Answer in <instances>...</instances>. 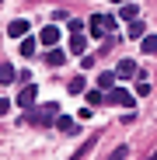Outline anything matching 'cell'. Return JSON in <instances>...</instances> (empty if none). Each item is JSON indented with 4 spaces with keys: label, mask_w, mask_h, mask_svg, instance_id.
<instances>
[{
    "label": "cell",
    "mask_w": 157,
    "mask_h": 160,
    "mask_svg": "<svg viewBox=\"0 0 157 160\" xmlns=\"http://www.w3.org/2000/svg\"><path fill=\"white\" fill-rule=\"evenodd\" d=\"M56 118H60V104H56V101L39 104V112H32V115H28V122H35V125H52Z\"/></svg>",
    "instance_id": "obj_1"
},
{
    "label": "cell",
    "mask_w": 157,
    "mask_h": 160,
    "mask_svg": "<svg viewBox=\"0 0 157 160\" xmlns=\"http://www.w3.org/2000/svg\"><path fill=\"white\" fill-rule=\"evenodd\" d=\"M87 28H91V38H101V35H108V32L115 28V18H108V14H94V18L87 21Z\"/></svg>",
    "instance_id": "obj_2"
},
{
    "label": "cell",
    "mask_w": 157,
    "mask_h": 160,
    "mask_svg": "<svg viewBox=\"0 0 157 160\" xmlns=\"http://www.w3.org/2000/svg\"><path fill=\"white\" fill-rule=\"evenodd\" d=\"M108 101L119 104V108H133V104H136V94H129V91H122V87H112V91H108Z\"/></svg>",
    "instance_id": "obj_3"
},
{
    "label": "cell",
    "mask_w": 157,
    "mask_h": 160,
    "mask_svg": "<svg viewBox=\"0 0 157 160\" xmlns=\"http://www.w3.org/2000/svg\"><path fill=\"white\" fill-rule=\"evenodd\" d=\"M35 98H39V87H35V84H24V87L18 91V104H21V108H32Z\"/></svg>",
    "instance_id": "obj_4"
},
{
    "label": "cell",
    "mask_w": 157,
    "mask_h": 160,
    "mask_svg": "<svg viewBox=\"0 0 157 160\" xmlns=\"http://www.w3.org/2000/svg\"><path fill=\"white\" fill-rule=\"evenodd\" d=\"M39 42L42 45H56L60 42V24H45V28L39 32Z\"/></svg>",
    "instance_id": "obj_5"
},
{
    "label": "cell",
    "mask_w": 157,
    "mask_h": 160,
    "mask_svg": "<svg viewBox=\"0 0 157 160\" xmlns=\"http://www.w3.org/2000/svg\"><path fill=\"white\" fill-rule=\"evenodd\" d=\"M119 80H129V77H140V66L133 63V59H119Z\"/></svg>",
    "instance_id": "obj_6"
},
{
    "label": "cell",
    "mask_w": 157,
    "mask_h": 160,
    "mask_svg": "<svg viewBox=\"0 0 157 160\" xmlns=\"http://www.w3.org/2000/svg\"><path fill=\"white\" fill-rule=\"evenodd\" d=\"M7 35H11V38H24V35H28V21H24V18L11 21V24H7Z\"/></svg>",
    "instance_id": "obj_7"
},
{
    "label": "cell",
    "mask_w": 157,
    "mask_h": 160,
    "mask_svg": "<svg viewBox=\"0 0 157 160\" xmlns=\"http://www.w3.org/2000/svg\"><path fill=\"white\" fill-rule=\"evenodd\" d=\"M35 49H39V38H32V35H24V38H21V56H24V59H32V56H35Z\"/></svg>",
    "instance_id": "obj_8"
},
{
    "label": "cell",
    "mask_w": 157,
    "mask_h": 160,
    "mask_svg": "<svg viewBox=\"0 0 157 160\" xmlns=\"http://www.w3.org/2000/svg\"><path fill=\"white\" fill-rule=\"evenodd\" d=\"M56 129H60V132H66V136H73V132H77V118L60 115V118H56Z\"/></svg>",
    "instance_id": "obj_9"
},
{
    "label": "cell",
    "mask_w": 157,
    "mask_h": 160,
    "mask_svg": "<svg viewBox=\"0 0 157 160\" xmlns=\"http://www.w3.org/2000/svg\"><path fill=\"white\" fill-rule=\"evenodd\" d=\"M115 80H119V73H98L94 84H98L101 91H112V87H115Z\"/></svg>",
    "instance_id": "obj_10"
},
{
    "label": "cell",
    "mask_w": 157,
    "mask_h": 160,
    "mask_svg": "<svg viewBox=\"0 0 157 160\" xmlns=\"http://www.w3.org/2000/svg\"><path fill=\"white\" fill-rule=\"evenodd\" d=\"M136 14H140L136 4H122V7H119V18H122V21H136Z\"/></svg>",
    "instance_id": "obj_11"
},
{
    "label": "cell",
    "mask_w": 157,
    "mask_h": 160,
    "mask_svg": "<svg viewBox=\"0 0 157 160\" xmlns=\"http://www.w3.org/2000/svg\"><path fill=\"white\" fill-rule=\"evenodd\" d=\"M63 59H66V52H63V49H52V52H45V63H49V66H63Z\"/></svg>",
    "instance_id": "obj_12"
},
{
    "label": "cell",
    "mask_w": 157,
    "mask_h": 160,
    "mask_svg": "<svg viewBox=\"0 0 157 160\" xmlns=\"http://www.w3.org/2000/svg\"><path fill=\"white\" fill-rule=\"evenodd\" d=\"M126 32L133 35V38H143V35H147V24H143V21L136 18V21H129V28H126Z\"/></svg>",
    "instance_id": "obj_13"
},
{
    "label": "cell",
    "mask_w": 157,
    "mask_h": 160,
    "mask_svg": "<svg viewBox=\"0 0 157 160\" xmlns=\"http://www.w3.org/2000/svg\"><path fill=\"white\" fill-rule=\"evenodd\" d=\"M14 77H18V70H14L11 63H4V66H0V84H14Z\"/></svg>",
    "instance_id": "obj_14"
},
{
    "label": "cell",
    "mask_w": 157,
    "mask_h": 160,
    "mask_svg": "<svg viewBox=\"0 0 157 160\" xmlns=\"http://www.w3.org/2000/svg\"><path fill=\"white\" fill-rule=\"evenodd\" d=\"M133 94H136V98H147V94H150V84H147V73H140V77H136V91H133Z\"/></svg>",
    "instance_id": "obj_15"
},
{
    "label": "cell",
    "mask_w": 157,
    "mask_h": 160,
    "mask_svg": "<svg viewBox=\"0 0 157 160\" xmlns=\"http://www.w3.org/2000/svg\"><path fill=\"white\" fill-rule=\"evenodd\" d=\"M84 87H87V80H84V77H73L70 84H66V91H70V94H84Z\"/></svg>",
    "instance_id": "obj_16"
},
{
    "label": "cell",
    "mask_w": 157,
    "mask_h": 160,
    "mask_svg": "<svg viewBox=\"0 0 157 160\" xmlns=\"http://www.w3.org/2000/svg\"><path fill=\"white\" fill-rule=\"evenodd\" d=\"M87 49V38L84 35H70V52H84Z\"/></svg>",
    "instance_id": "obj_17"
},
{
    "label": "cell",
    "mask_w": 157,
    "mask_h": 160,
    "mask_svg": "<svg viewBox=\"0 0 157 160\" xmlns=\"http://www.w3.org/2000/svg\"><path fill=\"white\" fill-rule=\"evenodd\" d=\"M108 98H105L101 91H87V108H98V104H105Z\"/></svg>",
    "instance_id": "obj_18"
},
{
    "label": "cell",
    "mask_w": 157,
    "mask_h": 160,
    "mask_svg": "<svg viewBox=\"0 0 157 160\" xmlns=\"http://www.w3.org/2000/svg\"><path fill=\"white\" fill-rule=\"evenodd\" d=\"M140 49L143 52H157V35H143L140 38Z\"/></svg>",
    "instance_id": "obj_19"
},
{
    "label": "cell",
    "mask_w": 157,
    "mask_h": 160,
    "mask_svg": "<svg viewBox=\"0 0 157 160\" xmlns=\"http://www.w3.org/2000/svg\"><path fill=\"white\" fill-rule=\"evenodd\" d=\"M91 150H94V136H91V139H87V143H84L81 150H77V153H73L70 160H84V153H91Z\"/></svg>",
    "instance_id": "obj_20"
},
{
    "label": "cell",
    "mask_w": 157,
    "mask_h": 160,
    "mask_svg": "<svg viewBox=\"0 0 157 160\" xmlns=\"http://www.w3.org/2000/svg\"><path fill=\"white\" fill-rule=\"evenodd\" d=\"M84 24H87V21H77V18H73L66 28H70V35H81V32H84Z\"/></svg>",
    "instance_id": "obj_21"
},
{
    "label": "cell",
    "mask_w": 157,
    "mask_h": 160,
    "mask_svg": "<svg viewBox=\"0 0 157 160\" xmlns=\"http://www.w3.org/2000/svg\"><path fill=\"white\" fill-rule=\"evenodd\" d=\"M126 157H129V150H126V146H119V150H112V157H108V160H126Z\"/></svg>",
    "instance_id": "obj_22"
},
{
    "label": "cell",
    "mask_w": 157,
    "mask_h": 160,
    "mask_svg": "<svg viewBox=\"0 0 157 160\" xmlns=\"http://www.w3.org/2000/svg\"><path fill=\"white\" fill-rule=\"evenodd\" d=\"M7 108H11V101H0V115H7Z\"/></svg>",
    "instance_id": "obj_23"
},
{
    "label": "cell",
    "mask_w": 157,
    "mask_h": 160,
    "mask_svg": "<svg viewBox=\"0 0 157 160\" xmlns=\"http://www.w3.org/2000/svg\"><path fill=\"white\" fill-rule=\"evenodd\" d=\"M112 4H119V7H122V4H129V0H112Z\"/></svg>",
    "instance_id": "obj_24"
}]
</instances>
